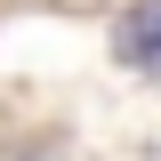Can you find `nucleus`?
<instances>
[{"label":"nucleus","instance_id":"f257e3e1","mask_svg":"<svg viewBox=\"0 0 161 161\" xmlns=\"http://www.w3.org/2000/svg\"><path fill=\"white\" fill-rule=\"evenodd\" d=\"M113 57L129 73H161V0H137L129 16L113 24Z\"/></svg>","mask_w":161,"mask_h":161}]
</instances>
